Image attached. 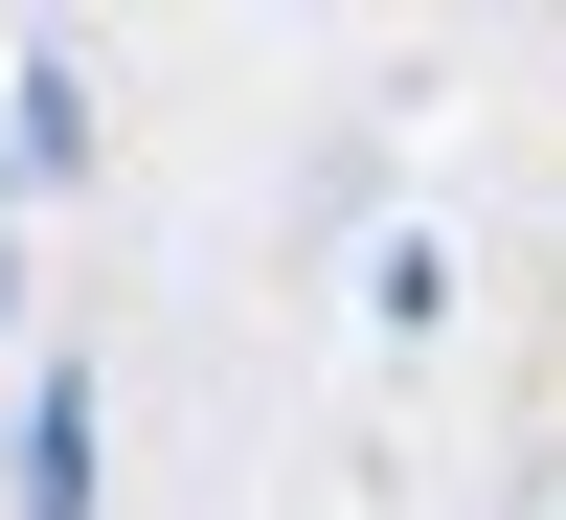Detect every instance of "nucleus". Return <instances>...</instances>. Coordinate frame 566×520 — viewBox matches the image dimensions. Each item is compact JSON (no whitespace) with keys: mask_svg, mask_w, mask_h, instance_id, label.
I'll list each match as a JSON object with an SVG mask.
<instances>
[{"mask_svg":"<svg viewBox=\"0 0 566 520\" xmlns=\"http://www.w3.org/2000/svg\"><path fill=\"white\" fill-rule=\"evenodd\" d=\"M0 317H23V226H0Z\"/></svg>","mask_w":566,"mask_h":520,"instance_id":"nucleus-3","label":"nucleus"},{"mask_svg":"<svg viewBox=\"0 0 566 520\" xmlns=\"http://www.w3.org/2000/svg\"><path fill=\"white\" fill-rule=\"evenodd\" d=\"M23 520H91V385H69V362L23 385Z\"/></svg>","mask_w":566,"mask_h":520,"instance_id":"nucleus-2","label":"nucleus"},{"mask_svg":"<svg viewBox=\"0 0 566 520\" xmlns=\"http://www.w3.org/2000/svg\"><path fill=\"white\" fill-rule=\"evenodd\" d=\"M0 136H23V181H91V68H69V45H23V91H0Z\"/></svg>","mask_w":566,"mask_h":520,"instance_id":"nucleus-1","label":"nucleus"}]
</instances>
